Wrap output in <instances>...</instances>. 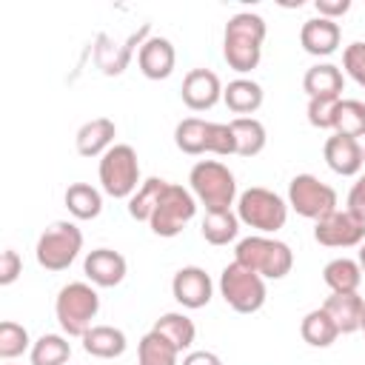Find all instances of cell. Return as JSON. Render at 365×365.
Instances as JSON below:
<instances>
[{
  "label": "cell",
  "mask_w": 365,
  "mask_h": 365,
  "mask_svg": "<svg viewBox=\"0 0 365 365\" xmlns=\"http://www.w3.org/2000/svg\"><path fill=\"white\" fill-rule=\"evenodd\" d=\"M265 34H268V26L254 11H237L234 17H228L225 34H222L225 63L240 74L254 71L259 66V57H262Z\"/></svg>",
  "instance_id": "1"
},
{
  "label": "cell",
  "mask_w": 365,
  "mask_h": 365,
  "mask_svg": "<svg viewBox=\"0 0 365 365\" xmlns=\"http://www.w3.org/2000/svg\"><path fill=\"white\" fill-rule=\"evenodd\" d=\"M234 259L251 271H257L262 279H282L294 268V251L288 242L274 240L268 234H251L237 242Z\"/></svg>",
  "instance_id": "2"
},
{
  "label": "cell",
  "mask_w": 365,
  "mask_h": 365,
  "mask_svg": "<svg viewBox=\"0 0 365 365\" xmlns=\"http://www.w3.org/2000/svg\"><path fill=\"white\" fill-rule=\"evenodd\" d=\"M191 194L197 197V202L205 205V211H222L231 208L237 200V180L231 174V168L220 160H200L194 163L191 174Z\"/></svg>",
  "instance_id": "3"
},
{
  "label": "cell",
  "mask_w": 365,
  "mask_h": 365,
  "mask_svg": "<svg viewBox=\"0 0 365 365\" xmlns=\"http://www.w3.org/2000/svg\"><path fill=\"white\" fill-rule=\"evenodd\" d=\"M237 217L257 234H277L288 220V202L262 185H251L237 197Z\"/></svg>",
  "instance_id": "4"
},
{
  "label": "cell",
  "mask_w": 365,
  "mask_h": 365,
  "mask_svg": "<svg viewBox=\"0 0 365 365\" xmlns=\"http://www.w3.org/2000/svg\"><path fill=\"white\" fill-rule=\"evenodd\" d=\"M100 311V297L88 282H68L57 291L54 299V317L68 336H83Z\"/></svg>",
  "instance_id": "5"
},
{
  "label": "cell",
  "mask_w": 365,
  "mask_h": 365,
  "mask_svg": "<svg viewBox=\"0 0 365 365\" xmlns=\"http://www.w3.org/2000/svg\"><path fill=\"white\" fill-rule=\"evenodd\" d=\"M100 188L114 200H131V194L140 188V160L137 151L125 143H114L100 157Z\"/></svg>",
  "instance_id": "6"
},
{
  "label": "cell",
  "mask_w": 365,
  "mask_h": 365,
  "mask_svg": "<svg viewBox=\"0 0 365 365\" xmlns=\"http://www.w3.org/2000/svg\"><path fill=\"white\" fill-rule=\"evenodd\" d=\"M83 251V231L68 222V220H57L51 222L40 237H37V245H34V257H37V265L46 268V271H66L77 254Z\"/></svg>",
  "instance_id": "7"
},
{
  "label": "cell",
  "mask_w": 365,
  "mask_h": 365,
  "mask_svg": "<svg viewBox=\"0 0 365 365\" xmlns=\"http://www.w3.org/2000/svg\"><path fill=\"white\" fill-rule=\"evenodd\" d=\"M220 297L237 314H254L265 305L268 291H265V279L257 271H251L234 259L220 274Z\"/></svg>",
  "instance_id": "8"
},
{
  "label": "cell",
  "mask_w": 365,
  "mask_h": 365,
  "mask_svg": "<svg viewBox=\"0 0 365 365\" xmlns=\"http://www.w3.org/2000/svg\"><path fill=\"white\" fill-rule=\"evenodd\" d=\"M197 214V197L177 185V182H168L160 205L154 208L151 220H148V228L157 234V237H177Z\"/></svg>",
  "instance_id": "9"
},
{
  "label": "cell",
  "mask_w": 365,
  "mask_h": 365,
  "mask_svg": "<svg viewBox=\"0 0 365 365\" xmlns=\"http://www.w3.org/2000/svg\"><path fill=\"white\" fill-rule=\"evenodd\" d=\"M288 205L305 220H322L336 211V191L314 174H297L288 182Z\"/></svg>",
  "instance_id": "10"
},
{
  "label": "cell",
  "mask_w": 365,
  "mask_h": 365,
  "mask_svg": "<svg viewBox=\"0 0 365 365\" xmlns=\"http://www.w3.org/2000/svg\"><path fill=\"white\" fill-rule=\"evenodd\" d=\"M314 240L325 248H354L365 242V222L354 217L348 208H336L314 222Z\"/></svg>",
  "instance_id": "11"
},
{
  "label": "cell",
  "mask_w": 365,
  "mask_h": 365,
  "mask_svg": "<svg viewBox=\"0 0 365 365\" xmlns=\"http://www.w3.org/2000/svg\"><path fill=\"white\" fill-rule=\"evenodd\" d=\"M171 294H174V299L182 308L197 311V308H205L211 302L214 282L205 274V268H200V265H182L174 274V279H171Z\"/></svg>",
  "instance_id": "12"
},
{
  "label": "cell",
  "mask_w": 365,
  "mask_h": 365,
  "mask_svg": "<svg viewBox=\"0 0 365 365\" xmlns=\"http://www.w3.org/2000/svg\"><path fill=\"white\" fill-rule=\"evenodd\" d=\"M148 23H143L140 26V31H134L123 46H117V43H111L106 34H100L97 37V48H94V60H97V68L103 71V74H108V77H114V74H123L125 71V66H128V60H131V54L134 51H140V46L148 40L145 34H148Z\"/></svg>",
  "instance_id": "13"
},
{
  "label": "cell",
  "mask_w": 365,
  "mask_h": 365,
  "mask_svg": "<svg viewBox=\"0 0 365 365\" xmlns=\"http://www.w3.org/2000/svg\"><path fill=\"white\" fill-rule=\"evenodd\" d=\"M180 97L191 111H208L222 100V83L211 68H191L182 77Z\"/></svg>",
  "instance_id": "14"
},
{
  "label": "cell",
  "mask_w": 365,
  "mask_h": 365,
  "mask_svg": "<svg viewBox=\"0 0 365 365\" xmlns=\"http://www.w3.org/2000/svg\"><path fill=\"white\" fill-rule=\"evenodd\" d=\"M125 271H128L125 257L120 251H114V248H94L83 259V274L97 288H114V285H120L125 279Z\"/></svg>",
  "instance_id": "15"
},
{
  "label": "cell",
  "mask_w": 365,
  "mask_h": 365,
  "mask_svg": "<svg viewBox=\"0 0 365 365\" xmlns=\"http://www.w3.org/2000/svg\"><path fill=\"white\" fill-rule=\"evenodd\" d=\"M137 66H140L143 77H148V80H165V77H171V71L177 66L174 43L168 37H148L140 46V51H137Z\"/></svg>",
  "instance_id": "16"
},
{
  "label": "cell",
  "mask_w": 365,
  "mask_h": 365,
  "mask_svg": "<svg viewBox=\"0 0 365 365\" xmlns=\"http://www.w3.org/2000/svg\"><path fill=\"white\" fill-rule=\"evenodd\" d=\"M322 157L328 163V168L339 177H356L362 171V145L354 137H342V134H331L322 145Z\"/></svg>",
  "instance_id": "17"
},
{
  "label": "cell",
  "mask_w": 365,
  "mask_h": 365,
  "mask_svg": "<svg viewBox=\"0 0 365 365\" xmlns=\"http://www.w3.org/2000/svg\"><path fill=\"white\" fill-rule=\"evenodd\" d=\"M339 40H342V29L336 20H328V17H311L299 29V46L314 57L334 54L339 48Z\"/></svg>",
  "instance_id": "18"
},
{
  "label": "cell",
  "mask_w": 365,
  "mask_h": 365,
  "mask_svg": "<svg viewBox=\"0 0 365 365\" xmlns=\"http://www.w3.org/2000/svg\"><path fill=\"white\" fill-rule=\"evenodd\" d=\"M322 308L328 311V317L334 319V325L339 328V334H356L365 325V299L354 291V294H331Z\"/></svg>",
  "instance_id": "19"
},
{
  "label": "cell",
  "mask_w": 365,
  "mask_h": 365,
  "mask_svg": "<svg viewBox=\"0 0 365 365\" xmlns=\"http://www.w3.org/2000/svg\"><path fill=\"white\" fill-rule=\"evenodd\" d=\"M114 137H117L114 120H108V117H94V120H88V123H83V125L77 128L74 145H77V154H80V157H103V154L114 145Z\"/></svg>",
  "instance_id": "20"
},
{
  "label": "cell",
  "mask_w": 365,
  "mask_h": 365,
  "mask_svg": "<svg viewBox=\"0 0 365 365\" xmlns=\"http://www.w3.org/2000/svg\"><path fill=\"white\" fill-rule=\"evenodd\" d=\"M80 339H83V351L88 356H97V359L123 356L125 348H128L125 334L120 328H114V325H91Z\"/></svg>",
  "instance_id": "21"
},
{
  "label": "cell",
  "mask_w": 365,
  "mask_h": 365,
  "mask_svg": "<svg viewBox=\"0 0 365 365\" xmlns=\"http://www.w3.org/2000/svg\"><path fill=\"white\" fill-rule=\"evenodd\" d=\"M345 74L334 63H317L302 77V91L308 97H342Z\"/></svg>",
  "instance_id": "22"
},
{
  "label": "cell",
  "mask_w": 365,
  "mask_h": 365,
  "mask_svg": "<svg viewBox=\"0 0 365 365\" xmlns=\"http://www.w3.org/2000/svg\"><path fill=\"white\" fill-rule=\"evenodd\" d=\"M262 86L259 83H254V80H248V77H237V80H231L225 88H222V100H225V106L234 111V114H240V117H251L259 106H262Z\"/></svg>",
  "instance_id": "23"
},
{
  "label": "cell",
  "mask_w": 365,
  "mask_h": 365,
  "mask_svg": "<svg viewBox=\"0 0 365 365\" xmlns=\"http://www.w3.org/2000/svg\"><path fill=\"white\" fill-rule=\"evenodd\" d=\"M228 125H231V134H234V154L257 157L265 148L268 134H265V125L257 117H234Z\"/></svg>",
  "instance_id": "24"
},
{
  "label": "cell",
  "mask_w": 365,
  "mask_h": 365,
  "mask_svg": "<svg viewBox=\"0 0 365 365\" xmlns=\"http://www.w3.org/2000/svg\"><path fill=\"white\" fill-rule=\"evenodd\" d=\"M63 202L74 220H94L103 211V194L88 182H71L63 194Z\"/></svg>",
  "instance_id": "25"
},
{
  "label": "cell",
  "mask_w": 365,
  "mask_h": 365,
  "mask_svg": "<svg viewBox=\"0 0 365 365\" xmlns=\"http://www.w3.org/2000/svg\"><path fill=\"white\" fill-rule=\"evenodd\" d=\"M322 282L331 288V294H354L362 282V268L356 259L336 257L322 268Z\"/></svg>",
  "instance_id": "26"
},
{
  "label": "cell",
  "mask_w": 365,
  "mask_h": 365,
  "mask_svg": "<svg viewBox=\"0 0 365 365\" xmlns=\"http://www.w3.org/2000/svg\"><path fill=\"white\" fill-rule=\"evenodd\" d=\"M202 240L208 245H228L237 240L240 234V217L231 211V208H222V211H205L202 217Z\"/></svg>",
  "instance_id": "27"
},
{
  "label": "cell",
  "mask_w": 365,
  "mask_h": 365,
  "mask_svg": "<svg viewBox=\"0 0 365 365\" xmlns=\"http://www.w3.org/2000/svg\"><path fill=\"white\" fill-rule=\"evenodd\" d=\"M299 334H302V339H305L311 348H328V345L336 342L339 328L334 325V319L328 317V311L319 305V308H314V311H308V314L302 317Z\"/></svg>",
  "instance_id": "28"
},
{
  "label": "cell",
  "mask_w": 365,
  "mask_h": 365,
  "mask_svg": "<svg viewBox=\"0 0 365 365\" xmlns=\"http://www.w3.org/2000/svg\"><path fill=\"white\" fill-rule=\"evenodd\" d=\"M165 188H168V182L160 180V177H148L145 182H140V188L128 200V217L137 220V222H148L151 214H154V208L160 205Z\"/></svg>",
  "instance_id": "29"
},
{
  "label": "cell",
  "mask_w": 365,
  "mask_h": 365,
  "mask_svg": "<svg viewBox=\"0 0 365 365\" xmlns=\"http://www.w3.org/2000/svg\"><path fill=\"white\" fill-rule=\"evenodd\" d=\"M151 331L163 334L180 354L188 351V348L194 345V336H197V328H194L191 317H185V314H180V311H168V314H163V317L154 322Z\"/></svg>",
  "instance_id": "30"
},
{
  "label": "cell",
  "mask_w": 365,
  "mask_h": 365,
  "mask_svg": "<svg viewBox=\"0 0 365 365\" xmlns=\"http://www.w3.org/2000/svg\"><path fill=\"white\" fill-rule=\"evenodd\" d=\"M137 365H180V351L157 331H148L137 345Z\"/></svg>",
  "instance_id": "31"
},
{
  "label": "cell",
  "mask_w": 365,
  "mask_h": 365,
  "mask_svg": "<svg viewBox=\"0 0 365 365\" xmlns=\"http://www.w3.org/2000/svg\"><path fill=\"white\" fill-rule=\"evenodd\" d=\"M174 143L182 154H205L208 151V120H200V117H185L177 123L174 128Z\"/></svg>",
  "instance_id": "32"
},
{
  "label": "cell",
  "mask_w": 365,
  "mask_h": 365,
  "mask_svg": "<svg viewBox=\"0 0 365 365\" xmlns=\"http://www.w3.org/2000/svg\"><path fill=\"white\" fill-rule=\"evenodd\" d=\"M68 356H71V345L63 334H43L29 351L31 365H66Z\"/></svg>",
  "instance_id": "33"
},
{
  "label": "cell",
  "mask_w": 365,
  "mask_h": 365,
  "mask_svg": "<svg viewBox=\"0 0 365 365\" xmlns=\"http://www.w3.org/2000/svg\"><path fill=\"white\" fill-rule=\"evenodd\" d=\"M334 134L342 137H365V103L362 100H339L334 111Z\"/></svg>",
  "instance_id": "34"
},
{
  "label": "cell",
  "mask_w": 365,
  "mask_h": 365,
  "mask_svg": "<svg viewBox=\"0 0 365 365\" xmlns=\"http://www.w3.org/2000/svg\"><path fill=\"white\" fill-rule=\"evenodd\" d=\"M31 339H29V331L14 322V319H3L0 322V359H14L20 356L23 351H31Z\"/></svg>",
  "instance_id": "35"
},
{
  "label": "cell",
  "mask_w": 365,
  "mask_h": 365,
  "mask_svg": "<svg viewBox=\"0 0 365 365\" xmlns=\"http://www.w3.org/2000/svg\"><path fill=\"white\" fill-rule=\"evenodd\" d=\"M342 97H308V123L319 131H334V111Z\"/></svg>",
  "instance_id": "36"
},
{
  "label": "cell",
  "mask_w": 365,
  "mask_h": 365,
  "mask_svg": "<svg viewBox=\"0 0 365 365\" xmlns=\"http://www.w3.org/2000/svg\"><path fill=\"white\" fill-rule=\"evenodd\" d=\"M342 68H345V74H348L356 86L365 88V43H362V40L345 46V51H342Z\"/></svg>",
  "instance_id": "37"
},
{
  "label": "cell",
  "mask_w": 365,
  "mask_h": 365,
  "mask_svg": "<svg viewBox=\"0 0 365 365\" xmlns=\"http://www.w3.org/2000/svg\"><path fill=\"white\" fill-rule=\"evenodd\" d=\"M208 151L217 157L234 154V134L228 123H208Z\"/></svg>",
  "instance_id": "38"
},
{
  "label": "cell",
  "mask_w": 365,
  "mask_h": 365,
  "mask_svg": "<svg viewBox=\"0 0 365 365\" xmlns=\"http://www.w3.org/2000/svg\"><path fill=\"white\" fill-rule=\"evenodd\" d=\"M23 274V259L14 248H6L0 254V285H11Z\"/></svg>",
  "instance_id": "39"
},
{
  "label": "cell",
  "mask_w": 365,
  "mask_h": 365,
  "mask_svg": "<svg viewBox=\"0 0 365 365\" xmlns=\"http://www.w3.org/2000/svg\"><path fill=\"white\" fill-rule=\"evenodd\" d=\"M348 211L365 222V174H359L348 191Z\"/></svg>",
  "instance_id": "40"
},
{
  "label": "cell",
  "mask_w": 365,
  "mask_h": 365,
  "mask_svg": "<svg viewBox=\"0 0 365 365\" xmlns=\"http://www.w3.org/2000/svg\"><path fill=\"white\" fill-rule=\"evenodd\" d=\"M314 6L319 11V17H328V20H336L351 11V0H317Z\"/></svg>",
  "instance_id": "41"
},
{
  "label": "cell",
  "mask_w": 365,
  "mask_h": 365,
  "mask_svg": "<svg viewBox=\"0 0 365 365\" xmlns=\"http://www.w3.org/2000/svg\"><path fill=\"white\" fill-rule=\"evenodd\" d=\"M182 365H222V359L214 351H188L182 356Z\"/></svg>",
  "instance_id": "42"
},
{
  "label": "cell",
  "mask_w": 365,
  "mask_h": 365,
  "mask_svg": "<svg viewBox=\"0 0 365 365\" xmlns=\"http://www.w3.org/2000/svg\"><path fill=\"white\" fill-rule=\"evenodd\" d=\"M356 262H359V268H362V274H365V242L359 245V257H356Z\"/></svg>",
  "instance_id": "43"
},
{
  "label": "cell",
  "mask_w": 365,
  "mask_h": 365,
  "mask_svg": "<svg viewBox=\"0 0 365 365\" xmlns=\"http://www.w3.org/2000/svg\"><path fill=\"white\" fill-rule=\"evenodd\" d=\"M362 163H365V148H362Z\"/></svg>",
  "instance_id": "44"
},
{
  "label": "cell",
  "mask_w": 365,
  "mask_h": 365,
  "mask_svg": "<svg viewBox=\"0 0 365 365\" xmlns=\"http://www.w3.org/2000/svg\"><path fill=\"white\" fill-rule=\"evenodd\" d=\"M362 334H365V325H362Z\"/></svg>",
  "instance_id": "45"
}]
</instances>
